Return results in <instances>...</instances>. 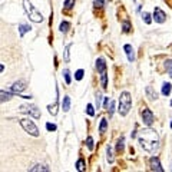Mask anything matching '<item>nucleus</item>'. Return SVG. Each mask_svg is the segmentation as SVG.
I'll return each mask as SVG.
<instances>
[{
  "label": "nucleus",
  "instance_id": "58836bf2",
  "mask_svg": "<svg viewBox=\"0 0 172 172\" xmlns=\"http://www.w3.org/2000/svg\"><path fill=\"white\" fill-rule=\"evenodd\" d=\"M171 128H172V122H171Z\"/></svg>",
  "mask_w": 172,
  "mask_h": 172
},
{
  "label": "nucleus",
  "instance_id": "f8f14e48",
  "mask_svg": "<svg viewBox=\"0 0 172 172\" xmlns=\"http://www.w3.org/2000/svg\"><path fill=\"white\" fill-rule=\"evenodd\" d=\"M96 69H98L99 73L106 72V63H105V59H102V57L96 59Z\"/></svg>",
  "mask_w": 172,
  "mask_h": 172
},
{
  "label": "nucleus",
  "instance_id": "5701e85b",
  "mask_svg": "<svg viewBox=\"0 0 172 172\" xmlns=\"http://www.w3.org/2000/svg\"><path fill=\"white\" fill-rule=\"evenodd\" d=\"M70 47H72V43H69V45L65 47V62H66V63H69V62H70V56H69Z\"/></svg>",
  "mask_w": 172,
  "mask_h": 172
},
{
  "label": "nucleus",
  "instance_id": "1a4fd4ad",
  "mask_svg": "<svg viewBox=\"0 0 172 172\" xmlns=\"http://www.w3.org/2000/svg\"><path fill=\"white\" fill-rule=\"evenodd\" d=\"M149 165H151V169L152 171H156V172H162L163 168L161 167V162H159V159L156 156H152L151 161H149Z\"/></svg>",
  "mask_w": 172,
  "mask_h": 172
},
{
  "label": "nucleus",
  "instance_id": "4468645a",
  "mask_svg": "<svg viewBox=\"0 0 172 172\" xmlns=\"http://www.w3.org/2000/svg\"><path fill=\"white\" fill-rule=\"evenodd\" d=\"M19 30H20V36H23L26 32H30V30H32V27H30V24H27V23H20Z\"/></svg>",
  "mask_w": 172,
  "mask_h": 172
},
{
  "label": "nucleus",
  "instance_id": "ddd939ff",
  "mask_svg": "<svg viewBox=\"0 0 172 172\" xmlns=\"http://www.w3.org/2000/svg\"><path fill=\"white\" fill-rule=\"evenodd\" d=\"M29 171H32V172H36V171H45L47 172L49 171V167H46L45 163H37V165H35V167H32Z\"/></svg>",
  "mask_w": 172,
  "mask_h": 172
},
{
  "label": "nucleus",
  "instance_id": "c756f323",
  "mask_svg": "<svg viewBox=\"0 0 172 172\" xmlns=\"http://www.w3.org/2000/svg\"><path fill=\"white\" fill-rule=\"evenodd\" d=\"M122 29H123V32L125 33H128V32H130V23L126 20L125 23H123V26H122Z\"/></svg>",
  "mask_w": 172,
  "mask_h": 172
},
{
  "label": "nucleus",
  "instance_id": "0eeeda50",
  "mask_svg": "<svg viewBox=\"0 0 172 172\" xmlns=\"http://www.w3.org/2000/svg\"><path fill=\"white\" fill-rule=\"evenodd\" d=\"M141 115H142V122H144L146 126H151L152 123H154V113H152V111H151V109L145 108Z\"/></svg>",
  "mask_w": 172,
  "mask_h": 172
},
{
  "label": "nucleus",
  "instance_id": "4be33fe9",
  "mask_svg": "<svg viewBox=\"0 0 172 172\" xmlns=\"http://www.w3.org/2000/svg\"><path fill=\"white\" fill-rule=\"evenodd\" d=\"M106 128H108V121L106 119H102V121H101V125H99V132H101V134H105V132H106Z\"/></svg>",
  "mask_w": 172,
  "mask_h": 172
},
{
  "label": "nucleus",
  "instance_id": "72a5a7b5",
  "mask_svg": "<svg viewBox=\"0 0 172 172\" xmlns=\"http://www.w3.org/2000/svg\"><path fill=\"white\" fill-rule=\"evenodd\" d=\"M101 101H102V96L96 95V109H101Z\"/></svg>",
  "mask_w": 172,
  "mask_h": 172
},
{
  "label": "nucleus",
  "instance_id": "a878e982",
  "mask_svg": "<svg viewBox=\"0 0 172 172\" xmlns=\"http://www.w3.org/2000/svg\"><path fill=\"white\" fill-rule=\"evenodd\" d=\"M165 69H167V72L169 73V76L172 78V60H167V62H165Z\"/></svg>",
  "mask_w": 172,
  "mask_h": 172
},
{
  "label": "nucleus",
  "instance_id": "aec40b11",
  "mask_svg": "<svg viewBox=\"0 0 172 172\" xmlns=\"http://www.w3.org/2000/svg\"><path fill=\"white\" fill-rule=\"evenodd\" d=\"M106 159H108V162L112 163L113 161H115V158H113V154H112V148L111 146H108L106 148Z\"/></svg>",
  "mask_w": 172,
  "mask_h": 172
},
{
  "label": "nucleus",
  "instance_id": "cd10ccee",
  "mask_svg": "<svg viewBox=\"0 0 172 172\" xmlns=\"http://www.w3.org/2000/svg\"><path fill=\"white\" fill-rule=\"evenodd\" d=\"M75 6V0H65V9H72Z\"/></svg>",
  "mask_w": 172,
  "mask_h": 172
},
{
  "label": "nucleus",
  "instance_id": "39448f33",
  "mask_svg": "<svg viewBox=\"0 0 172 172\" xmlns=\"http://www.w3.org/2000/svg\"><path fill=\"white\" fill-rule=\"evenodd\" d=\"M19 111L22 112V113H27V115H30V116H33L35 119H39L40 118V111L37 109V106H35V105H22V106L19 108Z\"/></svg>",
  "mask_w": 172,
  "mask_h": 172
},
{
  "label": "nucleus",
  "instance_id": "2f4dec72",
  "mask_svg": "<svg viewBox=\"0 0 172 172\" xmlns=\"http://www.w3.org/2000/svg\"><path fill=\"white\" fill-rule=\"evenodd\" d=\"M75 78H76V80H80L82 78H83V70L82 69H79L76 73H75Z\"/></svg>",
  "mask_w": 172,
  "mask_h": 172
},
{
  "label": "nucleus",
  "instance_id": "bb28decb",
  "mask_svg": "<svg viewBox=\"0 0 172 172\" xmlns=\"http://www.w3.org/2000/svg\"><path fill=\"white\" fill-rule=\"evenodd\" d=\"M76 169H78V171H83V169H85V162H83V159H79V161L76 162Z\"/></svg>",
  "mask_w": 172,
  "mask_h": 172
},
{
  "label": "nucleus",
  "instance_id": "f257e3e1",
  "mask_svg": "<svg viewBox=\"0 0 172 172\" xmlns=\"http://www.w3.org/2000/svg\"><path fill=\"white\" fill-rule=\"evenodd\" d=\"M138 141H139L142 149L146 151V152H149V154H154L159 146L158 134H156V130L151 129V128L142 130L139 134V136H138Z\"/></svg>",
  "mask_w": 172,
  "mask_h": 172
},
{
  "label": "nucleus",
  "instance_id": "2eb2a0df",
  "mask_svg": "<svg viewBox=\"0 0 172 172\" xmlns=\"http://www.w3.org/2000/svg\"><path fill=\"white\" fill-rule=\"evenodd\" d=\"M62 109H63V112H68L70 109V98H69V96H65V98H63Z\"/></svg>",
  "mask_w": 172,
  "mask_h": 172
},
{
  "label": "nucleus",
  "instance_id": "a211bd4d",
  "mask_svg": "<svg viewBox=\"0 0 172 172\" xmlns=\"http://www.w3.org/2000/svg\"><path fill=\"white\" fill-rule=\"evenodd\" d=\"M171 89H172V85L171 83H163L162 85V95L168 96V95L171 93Z\"/></svg>",
  "mask_w": 172,
  "mask_h": 172
},
{
  "label": "nucleus",
  "instance_id": "4c0bfd02",
  "mask_svg": "<svg viewBox=\"0 0 172 172\" xmlns=\"http://www.w3.org/2000/svg\"><path fill=\"white\" fill-rule=\"evenodd\" d=\"M171 106H172V101H171Z\"/></svg>",
  "mask_w": 172,
  "mask_h": 172
},
{
  "label": "nucleus",
  "instance_id": "6ab92c4d",
  "mask_svg": "<svg viewBox=\"0 0 172 172\" xmlns=\"http://www.w3.org/2000/svg\"><path fill=\"white\" fill-rule=\"evenodd\" d=\"M57 105H59V101L56 99V102L47 108V109H49V113H52V115H56V113H57Z\"/></svg>",
  "mask_w": 172,
  "mask_h": 172
},
{
  "label": "nucleus",
  "instance_id": "c9c22d12",
  "mask_svg": "<svg viewBox=\"0 0 172 172\" xmlns=\"http://www.w3.org/2000/svg\"><path fill=\"white\" fill-rule=\"evenodd\" d=\"M46 129L47 130H56V125H53V123H46Z\"/></svg>",
  "mask_w": 172,
  "mask_h": 172
},
{
  "label": "nucleus",
  "instance_id": "393cba45",
  "mask_svg": "<svg viewBox=\"0 0 172 172\" xmlns=\"http://www.w3.org/2000/svg\"><path fill=\"white\" fill-rule=\"evenodd\" d=\"M142 19H144V22L146 24H151V22H152V19H151V14L146 13V12H144L142 13Z\"/></svg>",
  "mask_w": 172,
  "mask_h": 172
},
{
  "label": "nucleus",
  "instance_id": "f03ea898",
  "mask_svg": "<svg viewBox=\"0 0 172 172\" xmlns=\"http://www.w3.org/2000/svg\"><path fill=\"white\" fill-rule=\"evenodd\" d=\"M130 106H132V98H130L129 92H122L121 96H119V115L121 116H126L130 111Z\"/></svg>",
  "mask_w": 172,
  "mask_h": 172
},
{
  "label": "nucleus",
  "instance_id": "e433bc0d",
  "mask_svg": "<svg viewBox=\"0 0 172 172\" xmlns=\"http://www.w3.org/2000/svg\"><path fill=\"white\" fill-rule=\"evenodd\" d=\"M109 108V98H105V109Z\"/></svg>",
  "mask_w": 172,
  "mask_h": 172
},
{
  "label": "nucleus",
  "instance_id": "412c9836",
  "mask_svg": "<svg viewBox=\"0 0 172 172\" xmlns=\"http://www.w3.org/2000/svg\"><path fill=\"white\" fill-rule=\"evenodd\" d=\"M0 96H2V102H6V101H10V99H12V93L2 90V92H0Z\"/></svg>",
  "mask_w": 172,
  "mask_h": 172
},
{
  "label": "nucleus",
  "instance_id": "7c9ffc66",
  "mask_svg": "<svg viewBox=\"0 0 172 172\" xmlns=\"http://www.w3.org/2000/svg\"><path fill=\"white\" fill-rule=\"evenodd\" d=\"M86 112H88V115H89V116H93V115H95V111H93V106H92V105H90V103H89V105H88V108H86Z\"/></svg>",
  "mask_w": 172,
  "mask_h": 172
},
{
  "label": "nucleus",
  "instance_id": "ea45409f",
  "mask_svg": "<svg viewBox=\"0 0 172 172\" xmlns=\"http://www.w3.org/2000/svg\"><path fill=\"white\" fill-rule=\"evenodd\" d=\"M171 169H172V163H171Z\"/></svg>",
  "mask_w": 172,
  "mask_h": 172
},
{
  "label": "nucleus",
  "instance_id": "f3484780",
  "mask_svg": "<svg viewBox=\"0 0 172 172\" xmlns=\"http://www.w3.org/2000/svg\"><path fill=\"white\" fill-rule=\"evenodd\" d=\"M123 148H125V139H123V136H121L119 141H118V144H116V151L118 152H122Z\"/></svg>",
  "mask_w": 172,
  "mask_h": 172
},
{
  "label": "nucleus",
  "instance_id": "7ed1b4c3",
  "mask_svg": "<svg viewBox=\"0 0 172 172\" xmlns=\"http://www.w3.org/2000/svg\"><path fill=\"white\" fill-rule=\"evenodd\" d=\"M23 7H24V10H26V13H27L29 19H30L32 22H36V23L43 22L42 13H40V12H39V10H37L36 7L30 3L29 0H23Z\"/></svg>",
  "mask_w": 172,
  "mask_h": 172
},
{
  "label": "nucleus",
  "instance_id": "6e6552de",
  "mask_svg": "<svg viewBox=\"0 0 172 172\" xmlns=\"http://www.w3.org/2000/svg\"><path fill=\"white\" fill-rule=\"evenodd\" d=\"M154 20L156 23H163L167 20V14L163 10H161L159 7H155L154 9Z\"/></svg>",
  "mask_w": 172,
  "mask_h": 172
},
{
  "label": "nucleus",
  "instance_id": "20e7f679",
  "mask_svg": "<svg viewBox=\"0 0 172 172\" xmlns=\"http://www.w3.org/2000/svg\"><path fill=\"white\" fill-rule=\"evenodd\" d=\"M20 125L23 128L26 132H27L29 135L32 136H39V129H37V126L35 125V122L30 121V119H20Z\"/></svg>",
  "mask_w": 172,
  "mask_h": 172
},
{
  "label": "nucleus",
  "instance_id": "9d476101",
  "mask_svg": "<svg viewBox=\"0 0 172 172\" xmlns=\"http://www.w3.org/2000/svg\"><path fill=\"white\" fill-rule=\"evenodd\" d=\"M145 93H146V98H149L151 101H156L158 99V93L155 92L152 86H146L145 88Z\"/></svg>",
  "mask_w": 172,
  "mask_h": 172
},
{
  "label": "nucleus",
  "instance_id": "473e14b6",
  "mask_svg": "<svg viewBox=\"0 0 172 172\" xmlns=\"http://www.w3.org/2000/svg\"><path fill=\"white\" fill-rule=\"evenodd\" d=\"M108 111H109V118H112L113 112H115V102H111V108H108Z\"/></svg>",
  "mask_w": 172,
  "mask_h": 172
},
{
  "label": "nucleus",
  "instance_id": "423d86ee",
  "mask_svg": "<svg viewBox=\"0 0 172 172\" xmlns=\"http://www.w3.org/2000/svg\"><path fill=\"white\" fill-rule=\"evenodd\" d=\"M27 88V82L26 80H17V82H14L12 86H10V90L13 93H16V95H20V93L23 92L24 89Z\"/></svg>",
  "mask_w": 172,
  "mask_h": 172
},
{
  "label": "nucleus",
  "instance_id": "f704fd0d",
  "mask_svg": "<svg viewBox=\"0 0 172 172\" xmlns=\"http://www.w3.org/2000/svg\"><path fill=\"white\" fill-rule=\"evenodd\" d=\"M93 3H95L96 7H102L103 3H105V0H93Z\"/></svg>",
  "mask_w": 172,
  "mask_h": 172
},
{
  "label": "nucleus",
  "instance_id": "dca6fc26",
  "mask_svg": "<svg viewBox=\"0 0 172 172\" xmlns=\"http://www.w3.org/2000/svg\"><path fill=\"white\" fill-rule=\"evenodd\" d=\"M69 27H70L69 22H62L60 26H59V30H60L62 33H68V32H69Z\"/></svg>",
  "mask_w": 172,
  "mask_h": 172
},
{
  "label": "nucleus",
  "instance_id": "b1692460",
  "mask_svg": "<svg viewBox=\"0 0 172 172\" xmlns=\"http://www.w3.org/2000/svg\"><path fill=\"white\" fill-rule=\"evenodd\" d=\"M63 78H65V82L66 85H70V82H72V79H70V72L68 69L63 70Z\"/></svg>",
  "mask_w": 172,
  "mask_h": 172
},
{
  "label": "nucleus",
  "instance_id": "a19ab883",
  "mask_svg": "<svg viewBox=\"0 0 172 172\" xmlns=\"http://www.w3.org/2000/svg\"><path fill=\"white\" fill-rule=\"evenodd\" d=\"M134 2H135V0H134Z\"/></svg>",
  "mask_w": 172,
  "mask_h": 172
},
{
  "label": "nucleus",
  "instance_id": "c85d7f7f",
  "mask_svg": "<svg viewBox=\"0 0 172 172\" xmlns=\"http://www.w3.org/2000/svg\"><path fill=\"white\" fill-rule=\"evenodd\" d=\"M86 144H88V149H89V151H92V149H93V138H92V136H88Z\"/></svg>",
  "mask_w": 172,
  "mask_h": 172
},
{
  "label": "nucleus",
  "instance_id": "9b49d317",
  "mask_svg": "<svg viewBox=\"0 0 172 172\" xmlns=\"http://www.w3.org/2000/svg\"><path fill=\"white\" fill-rule=\"evenodd\" d=\"M125 52H126V56H128V60L132 63V62L135 60V52H134V47L130 46V45H125Z\"/></svg>",
  "mask_w": 172,
  "mask_h": 172
}]
</instances>
